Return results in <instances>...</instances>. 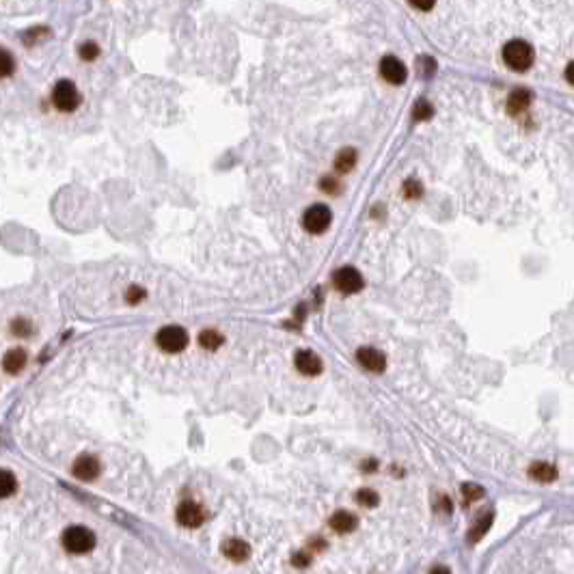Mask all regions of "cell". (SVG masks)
Masks as SVG:
<instances>
[{
    "mask_svg": "<svg viewBox=\"0 0 574 574\" xmlns=\"http://www.w3.org/2000/svg\"><path fill=\"white\" fill-rule=\"evenodd\" d=\"M503 61L514 71H527L534 65V48L523 39H512L503 48Z\"/></svg>",
    "mask_w": 574,
    "mask_h": 574,
    "instance_id": "obj_1",
    "label": "cell"
},
{
    "mask_svg": "<svg viewBox=\"0 0 574 574\" xmlns=\"http://www.w3.org/2000/svg\"><path fill=\"white\" fill-rule=\"evenodd\" d=\"M63 547L71 555H84L95 549V534L87 527H69L63 534Z\"/></svg>",
    "mask_w": 574,
    "mask_h": 574,
    "instance_id": "obj_2",
    "label": "cell"
},
{
    "mask_svg": "<svg viewBox=\"0 0 574 574\" xmlns=\"http://www.w3.org/2000/svg\"><path fill=\"white\" fill-rule=\"evenodd\" d=\"M155 343H158V348H160L162 352L177 354V352L186 350V346H188V333H186L182 326H164V328L158 331Z\"/></svg>",
    "mask_w": 574,
    "mask_h": 574,
    "instance_id": "obj_3",
    "label": "cell"
},
{
    "mask_svg": "<svg viewBox=\"0 0 574 574\" xmlns=\"http://www.w3.org/2000/svg\"><path fill=\"white\" fill-rule=\"evenodd\" d=\"M52 102L54 106L63 110V112H71L80 106V93L76 89V84L71 80H59L56 87L52 91Z\"/></svg>",
    "mask_w": 574,
    "mask_h": 574,
    "instance_id": "obj_4",
    "label": "cell"
},
{
    "mask_svg": "<svg viewBox=\"0 0 574 574\" xmlns=\"http://www.w3.org/2000/svg\"><path fill=\"white\" fill-rule=\"evenodd\" d=\"M331 221H333V214L324 203H315V205L307 208L305 214H303V227L309 234L326 232V229L331 227Z\"/></svg>",
    "mask_w": 574,
    "mask_h": 574,
    "instance_id": "obj_5",
    "label": "cell"
},
{
    "mask_svg": "<svg viewBox=\"0 0 574 574\" xmlns=\"http://www.w3.org/2000/svg\"><path fill=\"white\" fill-rule=\"evenodd\" d=\"M333 285H335V290L341 292V294H356V292H361V287H363V277H361V272H358L356 268L352 266H343L339 268L335 275H333Z\"/></svg>",
    "mask_w": 574,
    "mask_h": 574,
    "instance_id": "obj_6",
    "label": "cell"
},
{
    "mask_svg": "<svg viewBox=\"0 0 574 574\" xmlns=\"http://www.w3.org/2000/svg\"><path fill=\"white\" fill-rule=\"evenodd\" d=\"M175 519L182 527L197 529L205 521V510L201 508L197 501H184V503H179V508H177Z\"/></svg>",
    "mask_w": 574,
    "mask_h": 574,
    "instance_id": "obj_7",
    "label": "cell"
},
{
    "mask_svg": "<svg viewBox=\"0 0 574 574\" xmlns=\"http://www.w3.org/2000/svg\"><path fill=\"white\" fill-rule=\"evenodd\" d=\"M380 74L389 84H404L408 78V69L395 56H384L380 61Z\"/></svg>",
    "mask_w": 574,
    "mask_h": 574,
    "instance_id": "obj_8",
    "label": "cell"
},
{
    "mask_svg": "<svg viewBox=\"0 0 574 574\" xmlns=\"http://www.w3.org/2000/svg\"><path fill=\"white\" fill-rule=\"evenodd\" d=\"M71 473H74V475L82 482H93L99 475V460L95 456L82 453V456L76 458L74 466H71Z\"/></svg>",
    "mask_w": 574,
    "mask_h": 574,
    "instance_id": "obj_9",
    "label": "cell"
},
{
    "mask_svg": "<svg viewBox=\"0 0 574 574\" xmlns=\"http://www.w3.org/2000/svg\"><path fill=\"white\" fill-rule=\"evenodd\" d=\"M356 358H358V363H361L367 371H371V374H382L384 367H386V356L376 350V348H358L356 352Z\"/></svg>",
    "mask_w": 574,
    "mask_h": 574,
    "instance_id": "obj_10",
    "label": "cell"
},
{
    "mask_svg": "<svg viewBox=\"0 0 574 574\" xmlns=\"http://www.w3.org/2000/svg\"><path fill=\"white\" fill-rule=\"evenodd\" d=\"M294 363H296V369L303 376H320L322 369H324L322 358L311 350H300L294 358Z\"/></svg>",
    "mask_w": 574,
    "mask_h": 574,
    "instance_id": "obj_11",
    "label": "cell"
},
{
    "mask_svg": "<svg viewBox=\"0 0 574 574\" xmlns=\"http://www.w3.org/2000/svg\"><path fill=\"white\" fill-rule=\"evenodd\" d=\"M223 555L232 562H247L251 557V547L240 538H229L223 544Z\"/></svg>",
    "mask_w": 574,
    "mask_h": 574,
    "instance_id": "obj_12",
    "label": "cell"
},
{
    "mask_svg": "<svg viewBox=\"0 0 574 574\" xmlns=\"http://www.w3.org/2000/svg\"><path fill=\"white\" fill-rule=\"evenodd\" d=\"M358 525V519L352 514V512H337L331 516V527L333 531H337V534H352V531L356 529Z\"/></svg>",
    "mask_w": 574,
    "mask_h": 574,
    "instance_id": "obj_13",
    "label": "cell"
},
{
    "mask_svg": "<svg viewBox=\"0 0 574 574\" xmlns=\"http://www.w3.org/2000/svg\"><path fill=\"white\" fill-rule=\"evenodd\" d=\"M531 106V93L527 89H516L508 99L510 114H523Z\"/></svg>",
    "mask_w": 574,
    "mask_h": 574,
    "instance_id": "obj_14",
    "label": "cell"
},
{
    "mask_svg": "<svg viewBox=\"0 0 574 574\" xmlns=\"http://www.w3.org/2000/svg\"><path fill=\"white\" fill-rule=\"evenodd\" d=\"M26 358H28L26 352L22 348H16V350H9L5 354L3 365H5V369L9 371V374H20V371L24 369V365H26Z\"/></svg>",
    "mask_w": 574,
    "mask_h": 574,
    "instance_id": "obj_15",
    "label": "cell"
},
{
    "mask_svg": "<svg viewBox=\"0 0 574 574\" xmlns=\"http://www.w3.org/2000/svg\"><path fill=\"white\" fill-rule=\"evenodd\" d=\"M529 475L531 479H536V482H542V484H551L557 479V469L547 464V462H538L529 469Z\"/></svg>",
    "mask_w": 574,
    "mask_h": 574,
    "instance_id": "obj_16",
    "label": "cell"
},
{
    "mask_svg": "<svg viewBox=\"0 0 574 574\" xmlns=\"http://www.w3.org/2000/svg\"><path fill=\"white\" fill-rule=\"evenodd\" d=\"M356 164V151L352 147H346L343 151L337 153V160H335V169L339 173H350Z\"/></svg>",
    "mask_w": 574,
    "mask_h": 574,
    "instance_id": "obj_17",
    "label": "cell"
},
{
    "mask_svg": "<svg viewBox=\"0 0 574 574\" xmlns=\"http://www.w3.org/2000/svg\"><path fill=\"white\" fill-rule=\"evenodd\" d=\"M223 335L216 333V331H203L199 335V343H201V348H205V350H219L223 346Z\"/></svg>",
    "mask_w": 574,
    "mask_h": 574,
    "instance_id": "obj_18",
    "label": "cell"
},
{
    "mask_svg": "<svg viewBox=\"0 0 574 574\" xmlns=\"http://www.w3.org/2000/svg\"><path fill=\"white\" fill-rule=\"evenodd\" d=\"M16 488H18V482L13 477V473L5 469L3 475H0V495H3V499H7L16 492Z\"/></svg>",
    "mask_w": 574,
    "mask_h": 574,
    "instance_id": "obj_19",
    "label": "cell"
},
{
    "mask_svg": "<svg viewBox=\"0 0 574 574\" xmlns=\"http://www.w3.org/2000/svg\"><path fill=\"white\" fill-rule=\"evenodd\" d=\"M434 114V108H432V104L429 102H425V99H419L417 104H414V108H412V119L414 121H427L429 117H432Z\"/></svg>",
    "mask_w": 574,
    "mask_h": 574,
    "instance_id": "obj_20",
    "label": "cell"
},
{
    "mask_svg": "<svg viewBox=\"0 0 574 574\" xmlns=\"http://www.w3.org/2000/svg\"><path fill=\"white\" fill-rule=\"evenodd\" d=\"M490 523H492V514H488V516H482V519L475 523V527H473V531L469 534V540L471 542H477L488 529H490Z\"/></svg>",
    "mask_w": 574,
    "mask_h": 574,
    "instance_id": "obj_21",
    "label": "cell"
},
{
    "mask_svg": "<svg viewBox=\"0 0 574 574\" xmlns=\"http://www.w3.org/2000/svg\"><path fill=\"white\" fill-rule=\"evenodd\" d=\"M356 501H358V503H361L363 508H376L380 499H378V495H376L374 490H367V488H365V490H358V492H356Z\"/></svg>",
    "mask_w": 574,
    "mask_h": 574,
    "instance_id": "obj_22",
    "label": "cell"
},
{
    "mask_svg": "<svg viewBox=\"0 0 574 574\" xmlns=\"http://www.w3.org/2000/svg\"><path fill=\"white\" fill-rule=\"evenodd\" d=\"M99 56V48L95 41H84V44L80 46V59L82 61H95Z\"/></svg>",
    "mask_w": 574,
    "mask_h": 574,
    "instance_id": "obj_23",
    "label": "cell"
},
{
    "mask_svg": "<svg viewBox=\"0 0 574 574\" xmlns=\"http://www.w3.org/2000/svg\"><path fill=\"white\" fill-rule=\"evenodd\" d=\"M462 497L471 503V501L482 499V497H484V490H482V486H477V484H464V486H462Z\"/></svg>",
    "mask_w": 574,
    "mask_h": 574,
    "instance_id": "obj_24",
    "label": "cell"
},
{
    "mask_svg": "<svg viewBox=\"0 0 574 574\" xmlns=\"http://www.w3.org/2000/svg\"><path fill=\"white\" fill-rule=\"evenodd\" d=\"M419 71L423 78H432L434 71H436V61L429 59V56H421L419 59Z\"/></svg>",
    "mask_w": 574,
    "mask_h": 574,
    "instance_id": "obj_25",
    "label": "cell"
},
{
    "mask_svg": "<svg viewBox=\"0 0 574 574\" xmlns=\"http://www.w3.org/2000/svg\"><path fill=\"white\" fill-rule=\"evenodd\" d=\"M404 192H406L408 199H417V197H421L423 188H421V184H419L417 179H408V182L404 184Z\"/></svg>",
    "mask_w": 574,
    "mask_h": 574,
    "instance_id": "obj_26",
    "label": "cell"
},
{
    "mask_svg": "<svg viewBox=\"0 0 574 574\" xmlns=\"http://www.w3.org/2000/svg\"><path fill=\"white\" fill-rule=\"evenodd\" d=\"M48 35H50V31H48V28H35V31H28V33H26L24 41H26L28 46H31V41H33V44H35V41H37L39 37H41V39H48Z\"/></svg>",
    "mask_w": 574,
    "mask_h": 574,
    "instance_id": "obj_27",
    "label": "cell"
},
{
    "mask_svg": "<svg viewBox=\"0 0 574 574\" xmlns=\"http://www.w3.org/2000/svg\"><path fill=\"white\" fill-rule=\"evenodd\" d=\"M11 328H13V333H16V335H20V337H26L28 333L33 331V326L28 324L26 320H22V318H20V320H16V322H13V324H11Z\"/></svg>",
    "mask_w": 574,
    "mask_h": 574,
    "instance_id": "obj_28",
    "label": "cell"
},
{
    "mask_svg": "<svg viewBox=\"0 0 574 574\" xmlns=\"http://www.w3.org/2000/svg\"><path fill=\"white\" fill-rule=\"evenodd\" d=\"M13 69H16V65H13L11 54L7 50H3V78H9L13 74Z\"/></svg>",
    "mask_w": 574,
    "mask_h": 574,
    "instance_id": "obj_29",
    "label": "cell"
},
{
    "mask_svg": "<svg viewBox=\"0 0 574 574\" xmlns=\"http://www.w3.org/2000/svg\"><path fill=\"white\" fill-rule=\"evenodd\" d=\"M408 3L414 7V9H419V11H429L434 5H436V0H408Z\"/></svg>",
    "mask_w": 574,
    "mask_h": 574,
    "instance_id": "obj_30",
    "label": "cell"
},
{
    "mask_svg": "<svg viewBox=\"0 0 574 574\" xmlns=\"http://www.w3.org/2000/svg\"><path fill=\"white\" fill-rule=\"evenodd\" d=\"M322 190H337V182L333 177H326L322 182Z\"/></svg>",
    "mask_w": 574,
    "mask_h": 574,
    "instance_id": "obj_31",
    "label": "cell"
},
{
    "mask_svg": "<svg viewBox=\"0 0 574 574\" xmlns=\"http://www.w3.org/2000/svg\"><path fill=\"white\" fill-rule=\"evenodd\" d=\"M566 78H568V82L574 84V63H570V65L566 67Z\"/></svg>",
    "mask_w": 574,
    "mask_h": 574,
    "instance_id": "obj_32",
    "label": "cell"
},
{
    "mask_svg": "<svg viewBox=\"0 0 574 574\" xmlns=\"http://www.w3.org/2000/svg\"><path fill=\"white\" fill-rule=\"evenodd\" d=\"M134 296H136V298H142V296H145V292H142V290H136V287H132V290H130V296H127V298H130V303H132V298H134Z\"/></svg>",
    "mask_w": 574,
    "mask_h": 574,
    "instance_id": "obj_33",
    "label": "cell"
}]
</instances>
